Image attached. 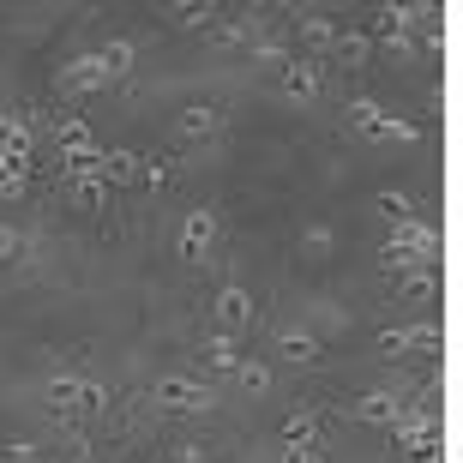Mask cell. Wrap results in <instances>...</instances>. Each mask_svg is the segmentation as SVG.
<instances>
[{"instance_id":"cell-1","label":"cell","mask_w":463,"mask_h":463,"mask_svg":"<svg viewBox=\"0 0 463 463\" xmlns=\"http://www.w3.org/2000/svg\"><path fill=\"white\" fill-rule=\"evenodd\" d=\"M344 115H349V127H355L361 138H373V145H415V138H421V133L410 127V120L385 115V109H379L373 97H355V103H349Z\"/></svg>"},{"instance_id":"cell-2","label":"cell","mask_w":463,"mask_h":463,"mask_svg":"<svg viewBox=\"0 0 463 463\" xmlns=\"http://www.w3.org/2000/svg\"><path fill=\"white\" fill-rule=\"evenodd\" d=\"M151 403L156 410H175V415H211L217 410L211 385H199V379H187V373H163L151 385Z\"/></svg>"},{"instance_id":"cell-3","label":"cell","mask_w":463,"mask_h":463,"mask_svg":"<svg viewBox=\"0 0 463 463\" xmlns=\"http://www.w3.org/2000/svg\"><path fill=\"white\" fill-rule=\"evenodd\" d=\"M392 253L415 259V265H439V253H446V241H439V229H428L421 217H403V223H392V241H385Z\"/></svg>"},{"instance_id":"cell-4","label":"cell","mask_w":463,"mask_h":463,"mask_svg":"<svg viewBox=\"0 0 463 463\" xmlns=\"http://www.w3.org/2000/svg\"><path fill=\"white\" fill-rule=\"evenodd\" d=\"M31 151H36V120L31 115H0V163L24 175Z\"/></svg>"},{"instance_id":"cell-5","label":"cell","mask_w":463,"mask_h":463,"mask_svg":"<svg viewBox=\"0 0 463 463\" xmlns=\"http://www.w3.org/2000/svg\"><path fill=\"white\" fill-rule=\"evenodd\" d=\"M217 247V211H187V223L175 235V253L187 265H205V253Z\"/></svg>"},{"instance_id":"cell-6","label":"cell","mask_w":463,"mask_h":463,"mask_svg":"<svg viewBox=\"0 0 463 463\" xmlns=\"http://www.w3.org/2000/svg\"><path fill=\"white\" fill-rule=\"evenodd\" d=\"M253 295L241 289V283H229V289H217V331H229V337H241V331H253Z\"/></svg>"},{"instance_id":"cell-7","label":"cell","mask_w":463,"mask_h":463,"mask_svg":"<svg viewBox=\"0 0 463 463\" xmlns=\"http://www.w3.org/2000/svg\"><path fill=\"white\" fill-rule=\"evenodd\" d=\"M49 138H54V151H61V163H67V156H85V151H103L79 115H54L49 120Z\"/></svg>"},{"instance_id":"cell-8","label":"cell","mask_w":463,"mask_h":463,"mask_svg":"<svg viewBox=\"0 0 463 463\" xmlns=\"http://www.w3.org/2000/svg\"><path fill=\"white\" fill-rule=\"evenodd\" d=\"M103 85H115V79H109V67H103V54H79V61H67V67H61V90L90 97V90H103Z\"/></svg>"},{"instance_id":"cell-9","label":"cell","mask_w":463,"mask_h":463,"mask_svg":"<svg viewBox=\"0 0 463 463\" xmlns=\"http://www.w3.org/2000/svg\"><path fill=\"white\" fill-rule=\"evenodd\" d=\"M349 415H355V421H367V428H385V433H392L397 421H403V403H397L392 392H367V397H355V403H349Z\"/></svg>"},{"instance_id":"cell-10","label":"cell","mask_w":463,"mask_h":463,"mask_svg":"<svg viewBox=\"0 0 463 463\" xmlns=\"http://www.w3.org/2000/svg\"><path fill=\"white\" fill-rule=\"evenodd\" d=\"M43 397H49V415H54V421H79V415H85V379H67V373H61V379H49V392H43Z\"/></svg>"},{"instance_id":"cell-11","label":"cell","mask_w":463,"mask_h":463,"mask_svg":"<svg viewBox=\"0 0 463 463\" xmlns=\"http://www.w3.org/2000/svg\"><path fill=\"white\" fill-rule=\"evenodd\" d=\"M277 85H283L289 103H313V97H319V67H313V61H283V79H277Z\"/></svg>"},{"instance_id":"cell-12","label":"cell","mask_w":463,"mask_h":463,"mask_svg":"<svg viewBox=\"0 0 463 463\" xmlns=\"http://www.w3.org/2000/svg\"><path fill=\"white\" fill-rule=\"evenodd\" d=\"M175 133L181 138H217L223 133V115H217L211 103H187L181 115H175Z\"/></svg>"},{"instance_id":"cell-13","label":"cell","mask_w":463,"mask_h":463,"mask_svg":"<svg viewBox=\"0 0 463 463\" xmlns=\"http://www.w3.org/2000/svg\"><path fill=\"white\" fill-rule=\"evenodd\" d=\"M133 181H138V151H127V145L103 151V187H133Z\"/></svg>"},{"instance_id":"cell-14","label":"cell","mask_w":463,"mask_h":463,"mask_svg":"<svg viewBox=\"0 0 463 463\" xmlns=\"http://www.w3.org/2000/svg\"><path fill=\"white\" fill-rule=\"evenodd\" d=\"M277 355L295 361V367H313V361H319V337H313V331H283V337H277Z\"/></svg>"},{"instance_id":"cell-15","label":"cell","mask_w":463,"mask_h":463,"mask_svg":"<svg viewBox=\"0 0 463 463\" xmlns=\"http://www.w3.org/2000/svg\"><path fill=\"white\" fill-rule=\"evenodd\" d=\"M205 367H217V373H235V367H241V349H235L229 331H211V337H205Z\"/></svg>"},{"instance_id":"cell-16","label":"cell","mask_w":463,"mask_h":463,"mask_svg":"<svg viewBox=\"0 0 463 463\" xmlns=\"http://www.w3.org/2000/svg\"><path fill=\"white\" fill-rule=\"evenodd\" d=\"M433 289H439L433 265H415V271H403V277H397V295H403V301H433Z\"/></svg>"},{"instance_id":"cell-17","label":"cell","mask_w":463,"mask_h":463,"mask_svg":"<svg viewBox=\"0 0 463 463\" xmlns=\"http://www.w3.org/2000/svg\"><path fill=\"white\" fill-rule=\"evenodd\" d=\"M277 433H283V451H289V446H319V428H313V415H307V410L283 415V428H277Z\"/></svg>"},{"instance_id":"cell-18","label":"cell","mask_w":463,"mask_h":463,"mask_svg":"<svg viewBox=\"0 0 463 463\" xmlns=\"http://www.w3.org/2000/svg\"><path fill=\"white\" fill-rule=\"evenodd\" d=\"M373 211L385 217V223H403V217H415V199L397 193V187H385V193H373Z\"/></svg>"},{"instance_id":"cell-19","label":"cell","mask_w":463,"mask_h":463,"mask_svg":"<svg viewBox=\"0 0 463 463\" xmlns=\"http://www.w3.org/2000/svg\"><path fill=\"white\" fill-rule=\"evenodd\" d=\"M331 49L344 54L349 67H367V54H373V36H367V31H337V43H331Z\"/></svg>"},{"instance_id":"cell-20","label":"cell","mask_w":463,"mask_h":463,"mask_svg":"<svg viewBox=\"0 0 463 463\" xmlns=\"http://www.w3.org/2000/svg\"><path fill=\"white\" fill-rule=\"evenodd\" d=\"M397 337H403V355H410V349H433V355L446 349V331L439 326H397Z\"/></svg>"},{"instance_id":"cell-21","label":"cell","mask_w":463,"mask_h":463,"mask_svg":"<svg viewBox=\"0 0 463 463\" xmlns=\"http://www.w3.org/2000/svg\"><path fill=\"white\" fill-rule=\"evenodd\" d=\"M169 181H175V163H169V156H138V187L163 193Z\"/></svg>"},{"instance_id":"cell-22","label":"cell","mask_w":463,"mask_h":463,"mask_svg":"<svg viewBox=\"0 0 463 463\" xmlns=\"http://www.w3.org/2000/svg\"><path fill=\"white\" fill-rule=\"evenodd\" d=\"M235 385L247 397H265V392H271V367H265V361H241V367H235Z\"/></svg>"},{"instance_id":"cell-23","label":"cell","mask_w":463,"mask_h":463,"mask_svg":"<svg viewBox=\"0 0 463 463\" xmlns=\"http://www.w3.org/2000/svg\"><path fill=\"white\" fill-rule=\"evenodd\" d=\"M211 18H217V6H199V0H175L169 6V24H181V31H199Z\"/></svg>"},{"instance_id":"cell-24","label":"cell","mask_w":463,"mask_h":463,"mask_svg":"<svg viewBox=\"0 0 463 463\" xmlns=\"http://www.w3.org/2000/svg\"><path fill=\"white\" fill-rule=\"evenodd\" d=\"M103 54V67H109V79H127V72H133V43H127V36H115V43H109V49H97Z\"/></svg>"},{"instance_id":"cell-25","label":"cell","mask_w":463,"mask_h":463,"mask_svg":"<svg viewBox=\"0 0 463 463\" xmlns=\"http://www.w3.org/2000/svg\"><path fill=\"white\" fill-rule=\"evenodd\" d=\"M367 36H379V43H385V49H392V54H415L410 31H397V24H392V18H385V13L373 18V31H367Z\"/></svg>"},{"instance_id":"cell-26","label":"cell","mask_w":463,"mask_h":463,"mask_svg":"<svg viewBox=\"0 0 463 463\" xmlns=\"http://www.w3.org/2000/svg\"><path fill=\"white\" fill-rule=\"evenodd\" d=\"M67 187H72V199H79L85 211H103L109 205V187L97 181V175H90V181H67Z\"/></svg>"},{"instance_id":"cell-27","label":"cell","mask_w":463,"mask_h":463,"mask_svg":"<svg viewBox=\"0 0 463 463\" xmlns=\"http://www.w3.org/2000/svg\"><path fill=\"white\" fill-rule=\"evenodd\" d=\"M301 36H307V43H319V49H331V43H337V24H331V18H301Z\"/></svg>"},{"instance_id":"cell-28","label":"cell","mask_w":463,"mask_h":463,"mask_svg":"<svg viewBox=\"0 0 463 463\" xmlns=\"http://www.w3.org/2000/svg\"><path fill=\"white\" fill-rule=\"evenodd\" d=\"M18 253H24V235H18L13 223H0V265H13Z\"/></svg>"},{"instance_id":"cell-29","label":"cell","mask_w":463,"mask_h":463,"mask_svg":"<svg viewBox=\"0 0 463 463\" xmlns=\"http://www.w3.org/2000/svg\"><path fill=\"white\" fill-rule=\"evenodd\" d=\"M18 193H24V175L0 163V199H18Z\"/></svg>"},{"instance_id":"cell-30","label":"cell","mask_w":463,"mask_h":463,"mask_svg":"<svg viewBox=\"0 0 463 463\" xmlns=\"http://www.w3.org/2000/svg\"><path fill=\"white\" fill-rule=\"evenodd\" d=\"M379 355H385V361H397V355H403V337H397V326H385V331H379Z\"/></svg>"},{"instance_id":"cell-31","label":"cell","mask_w":463,"mask_h":463,"mask_svg":"<svg viewBox=\"0 0 463 463\" xmlns=\"http://www.w3.org/2000/svg\"><path fill=\"white\" fill-rule=\"evenodd\" d=\"M109 410V392H103V385H90V379H85V415H103Z\"/></svg>"},{"instance_id":"cell-32","label":"cell","mask_w":463,"mask_h":463,"mask_svg":"<svg viewBox=\"0 0 463 463\" xmlns=\"http://www.w3.org/2000/svg\"><path fill=\"white\" fill-rule=\"evenodd\" d=\"M283 463H326V451H319V446H289Z\"/></svg>"},{"instance_id":"cell-33","label":"cell","mask_w":463,"mask_h":463,"mask_svg":"<svg viewBox=\"0 0 463 463\" xmlns=\"http://www.w3.org/2000/svg\"><path fill=\"white\" fill-rule=\"evenodd\" d=\"M307 247H313V253H331V229L313 223V229H307Z\"/></svg>"},{"instance_id":"cell-34","label":"cell","mask_w":463,"mask_h":463,"mask_svg":"<svg viewBox=\"0 0 463 463\" xmlns=\"http://www.w3.org/2000/svg\"><path fill=\"white\" fill-rule=\"evenodd\" d=\"M6 463H36V446H24V439H18V446H6Z\"/></svg>"},{"instance_id":"cell-35","label":"cell","mask_w":463,"mask_h":463,"mask_svg":"<svg viewBox=\"0 0 463 463\" xmlns=\"http://www.w3.org/2000/svg\"><path fill=\"white\" fill-rule=\"evenodd\" d=\"M109 463H120V458H109Z\"/></svg>"}]
</instances>
